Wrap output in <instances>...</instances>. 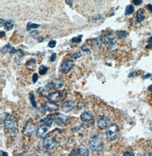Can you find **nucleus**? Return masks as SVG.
<instances>
[{
  "label": "nucleus",
  "mask_w": 152,
  "mask_h": 156,
  "mask_svg": "<svg viewBox=\"0 0 152 156\" xmlns=\"http://www.w3.org/2000/svg\"><path fill=\"white\" fill-rule=\"evenodd\" d=\"M4 124L5 129L9 132H15L18 128L17 120L15 116L11 114H6Z\"/></svg>",
  "instance_id": "obj_1"
},
{
  "label": "nucleus",
  "mask_w": 152,
  "mask_h": 156,
  "mask_svg": "<svg viewBox=\"0 0 152 156\" xmlns=\"http://www.w3.org/2000/svg\"><path fill=\"white\" fill-rule=\"evenodd\" d=\"M119 128L116 124H112L109 125L107 131V136L110 140H116L119 136Z\"/></svg>",
  "instance_id": "obj_2"
},
{
  "label": "nucleus",
  "mask_w": 152,
  "mask_h": 156,
  "mask_svg": "<svg viewBox=\"0 0 152 156\" xmlns=\"http://www.w3.org/2000/svg\"><path fill=\"white\" fill-rule=\"evenodd\" d=\"M64 85V82L61 79H54L50 83L45 86L44 92H48L51 90H57L62 88Z\"/></svg>",
  "instance_id": "obj_3"
},
{
  "label": "nucleus",
  "mask_w": 152,
  "mask_h": 156,
  "mask_svg": "<svg viewBox=\"0 0 152 156\" xmlns=\"http://www.w3.org/2000/svg\"><path fill=\"white\" fill-rule=\"evenodd\" d=\"M90 148L92 151L97 153L103 149L104 144L100 138H93L90 142Z\"/></svg>",
  "instance_id": "obj_4"
},
{
  "label": "nucleus",
  "mask_w": 152,
  "mask_h": 156,
  "mask_svg": "<svg viewBox=\"0 0 152 156\" xmlns=\"http://www.w3.org/2000/svg\"><path fill=\"white\" fill-rule=\"evenodd\" d=\"M58 142L55 137L48 136L43 139V145L47 149H53L57 145Z\"/></svg>",
  "instance_id": "obj_5"
},
{
  "label": "nucleus",
  "mask_w": 152,
  "mask_h": 156,
  "mask_svg": "<svg viewBox=\"0 0 152 156\" xmlns=\"http://www.w3.org/2000/svg\"><path fill=\"white\" fill-rule=\"evenodd\" d=\"M100 41L103 44H109L111 45H114L116 43L115 37L113 34L111 33H105L100 38Z\"/></svg>",
  "instance_id": "obj_6"
},
{
  "label": "nucleus",
  "mask_w": 152,
  "mask_h": 156,
  "mask_svg": "<svg viewBox=\"0 0 152 156\" xmlns=\"http://www.w3.org/2000/svg\"><path fill=\"white\" fill-rule=\"evenodd\" d=\"M74 66V61L72 59H68L63 61L60 67V71L64 74H67L68 73Z\"/></svg>",
  "instance_id": "obj_7"
},
{
  "label": "nucleus",
  "mask_w": 152,
  "mask_h": 156,
  "mask_svg": "<svg viewBox=\"0 0 152 156\" xmlns=\"http://www.w3.org/2000/svg\"><path fill=\"white\" fill-rule=\"evenodd\" d=\"M110 125L109 118L104 116H101L97 119V126L101 129L108 128Z\"/></svg>",
  "instance_id": "obj_8"
},
{
  "label": "nucleus",
  "mask_w": 152,
  "mask_h": 156,
  "mask_svg": "<svg viewBox=\"0 0 152 156\" xmlns=\"http://www.w3.org/2000/svg\"><path fill=\"white\" fill-rule=\"evenodd\" d=\"M48 98L50 101L56 103L63 99V95L61 92L56 91L49 94L48 95Z\"/></svg>",
  "instance_id": "obj_9"
},
{
  "label": "nucleus",
  "mask_w": 152,
  "mask_h": 156,
  "mask_svg": "<svg viewBox=\"0 0 152 156\" xmlns=\"http://www.w3.org/2000/svg\"><path fill=\"white\" fill-rule=\"evenodd\" d=\"M35 130V125L33 122L29 121L26 123L24 127L22 133L26 136H30L32 134Z\"/></svg>",
  "instance_id": "obj_10"
},
{
  "label": "nucleus",
  "mask_w": 152,
  "mask_h": 156,
  "mask_svg": "<svg viewBox=\"0 0 152 156\" xmlns=\"http://www.w3.org/2000/svg\"><path fill=\"white\" fill-rule=\"evenodd\" d=\"M74 106H75V104L73 101H70V100H68L63 104L61 108L64 112L67 113V112L71 111L73 108H74Z\"/></svg>",
  "instance_id": "obj_11"
},
{
  "label": "nucleus",
  "mask_w": 152,
  "mask_h": 156,
  "mask_svg": "<svg viewBox=\"0 0 152 156\" xmlns=\"http://www.w3.org/2000/svg\"><path fill=\"white\" fill-rule=\"evenodd\" d=\"M81 118L83 121L90 122L94 119V115L91 111H86L81 115Z\"/></svg>",
  "instance_id": "obj_12"
},
{
  "label": "nucleus",
  "mask_w": 152,
  "mask_h": 156,
  "mask_svg": "<svg viewBox=\"0 0 152 156\" xmlns=\"http://www.w3.org/2000/svg\"><path fill=\"white\" fill-rule=\"evenodd\" d=\"M44 108L45 109L46 111L52 112H55L56 111H57L58 109V105L55 103H52L51 101H49L46 103L44 105Z\"/></svg>",
  "instance_id": "obj_13"
},
{
  "label": "nucleus",
  "mask_w": 152,
  "mask_h": 156,
  "mask_svg": "<svg viewBox=\"0 0 152 156\" xmlns=\"http://www.w3.org/2000/svg\"><path fill=\"white\" fill-rule=\"evenodd\" d=\"M48 129L46 127L41 125L40 127H39L37 131H36V135L39 138H42L45 137V136L46 135V134L48 132Z\"/></svg>",
  "instance_id": "obj_14"
},
{
  "label": "nucleus",
  "mask_w": 152,
  "mask_h": 156,
  "mask_svg": "<svg viewBox=\"0 0 152 156\" xmlns=\"http://www.w3.org/2000/svg\"><path fill=\"white\" fill-rule=\"evenodd\" d=\"M70 120L66 116L59 114V116L57 117L56 118V122L61 125H66L67 124L69 123Z\"/></svg>",
  "instance_id": "obj_15"
},
{
  "label": "nucleus",
  "mask_w": 152,
  "mask_h": 156,
  "mask_svg": "<svg viewBox=\"0 0 152 156\" xmlns=\"http://www.w3.org/2000/svg\"><path fill=\"white\" fill-rule=\"evenodd\" d=\"M54 118L52 116H48L45 118L42 119L40 121V123L42 125L45 127H51L54 122Z\"/></svg>",
  "instance_id": "obj_16"
},
{
  "label": "nucleus",
  "mask_w": 152,
  "mask_h": 156,
  "mask_svg": "<svg viewBox=\"0 0 152 156\" xmlns=\"http://www.w3.org/2000/svg\"><path fill=\"white\" fill-rule=\"evenodd\" d=\"M79 156H88L90 152L88 149L84 145H81L77 150Z\"/></svg>",
  "instance_id": "obj_17"
},
{
  "label": "nucleus",
  "mask_w": 152,
  "mask_h": 156,
  "mask_svg": "<svg viewBox=\"0 0 152 156\" xmlns=\"http://www.w3.org/2000/svg\"><path fill=\"white\" fill-rule=\"evenodd\" d=\"M145 18V15L144 13V10L141 9L138 10L136 15V21L138 23H141L144 21V19Z\"/></svg>",
  "instance_id": "obj_18"
},
{
  "label": "nucleus",
  "mask_w": 152,
  "mask_h": 156,
  "mask_svg": "<svg viewBox=\"0 0 152 156\" xmlns=\"http://www.w3.org/2000/svg\"><path fill=\"white\" fill-rule=\"evenodd\" d=\"M36 65V60L35 59H31L26 63V66L28 67V69L33 70L35 66Z\"/></svg>",
  "instance_id": "obj_19"
},
{
  "label": "nucleus",
  "mask_w": 152,
  "mask_h": 156,
  "mask_svg": "<svg viewBox=\"0 0 152 156\" xmlns=\"http://www.w3.org/2000/svg\"><path fill=\"white\" fill-rule=\"evenodd\" d=\"M116 34L118 37V38L120 39H123L127 38L128 35V34L126 31H123V30H118L116 32Z\"/></svg>",
  "instance_id": "obj_20"
},
{
  "label": "nucleus",
  "mask_w": 152,
  "mask_h": 156,
  "mask_svg": "<svg viewBox=\"0 0 152 156\" xmlns=\"http://www.w3.org/2000/svg\"><path fill=\"white\" fill-rule=\"evenodd\" d=\"M37 156H50L49 152L43 149H39L36 151Z\"/></svg>",
  "instance_id": "obj_21"
},
{
  "label": "nucleus",
  "mask_w": 152,
  "mask_h": 156,
  "mask_svg": "<svg viewBox=\"0 0 152 156\" xmlns=\"http://www.w3.org/2000/svg\"><path fill=\"white\" fill-rule=\"evenodd\" d=\"M134 12V8L132 5H129L127 6L125 11V15H129L131 14H133Z\"/></svg>",
  "instance_id": "obj_22"
},
{
  "label": "nucleus",
  "mask_w": 152,
  "mask_h": 156,
  "mask_svg": "<svg viewBox=\"0 0 152 156\" xmlns=\"http://www.w3.org/2000/svg\"><path fill=\"white\" fill-rule=\"evenodd\" d=\"M48 67L45 66L44 65H41L39 67L38 71H39V73L40 75H44L48 72Z\"/></svg>",
  "instance_id": "obj_23"
},
{
  "label": "nucleus",
  "mask_w": 152,
  "mask_h": 156,
  "mask_svg": "<svg viewBox=\"0 0 152 156\" xmlns=\"http://www.w3.org/2000/svg\"><path fill=\"white\" fill-rule=\"evenodd\" d=\"M29 99L30 100L31 104H32V105L33 106L34 108H36L37 107V102L35 101V96L34 95L33 92H30V93Z\"/></svg>",
  "instance_id": "obj_24"
},
{
  "label": "nucleus",
  "mask_w": 152,
  "mask_h": 156,
  "mask_svg": "<svg viewBox=\"0 0 152 156\" xmlns=\"http://www.w3.org/2000/svg\"><path fill=\"white\" fill-rule=\"evenodd\" d=\"M5 25V28L7 30H10L14 27V24L13 23V21L12 20H9L6 21Z\"/></svg>",
  "instance_id": "obj_25"
},
{
  "label": "nucleus",
  "mask_w": 152,
  "mask_h": 156,
  "mask_svg": "<svg viewBox=\"0 0 152 156\" xmlns=\"http://www.w3.org/2000/svg\"><path fill=\"white\" fill-rule=\"evenodd\" d=\"M40 26V25L39 24H34V23H31V22H28L27 24V26H26V28L27 30H29L31 28H38Z\"/></svg>",
  "instance_id": "obj_26"
},
{
  "label": "nucleus",
  "mask_w": 152,
  "mask_h": 156,
  "mask_svg": "<svg viewBox=\"0 0 152 156\" xmlns=\"http://www.w3.org/2000/svg\"><path fill=\"white\" fill-rule=\"evenodd\" d=\"M11 48H12V46H11V45H9V44H8V45H5L4 47H3V48H1V53H2V54H5V53L8 52V51H9Z\"/></svg>",
  "instance_id": "obj_27"
},
{
  "label": "nucleus",
  "mask_w": 152,
  "mask_h": 156,
  "mask_svg": "<svg viewBox=\"0 0 152 156\" xmlns=\"http://www.w3.org/2000/svg\"><path fill=\"white\" fill-rule=\"evenodd\" d=\"M82 37H83L82 35H79L78 37H74V38H72V42L74 43L81 42V39H82Z\"/></svg>",
  "instance_id": "obj_28"
},
{
  "label": "nucleus",
  "mask_w": 152,
  "mask_h": 156,
  "mask_svg": "<svg viewBox=\"0 0 152 156\" xmlns=\"http://www.w3.org/2000/svg\"><path fill=\"white\" fill-rule=\"evenodd\" d=\"M101 42L100 39H94L93 40L92 44H93V46L94 48H99V46L101 45Z\"/></svg>",
  "instance_id": "obj_29"
},
{
  "label": "nucleus",
  "mask_w": 152,
  "mask_h": 156,
  "mask_svg": "<svg viewBox=\"0 0 152 156\" xmlns=\"http://www.w3.org/2000/svg\"><path fill=\"white\" fill-rule=\"evenodd\" d=\"M56 45H57V41L55 40L50 41L48 44V47L50 48H54L56 46Z\"/></svg>",
  "instance_id": "obj_30"
},
{
  "label": "nucleus",
  "mask_w": 152,
  "mask_h": 156,
  "mask_svg": "<svg viewBox=\"0 0 152 156\" xmlns=\"http://www.w3.org/2000/svg\"><path fill=\"white\" fill-rule=\"evenodd\" d=\"M71 56L73 59H76L79 58L80 57H81V56H82V54H81V53H79V52H75V53H74V54H72Z\"/></svg>",
  "instance_id": "obj_31"
},
{
  "label": "nucleus",
  "mask_w": 152,
  "mask_h": 156,
  "mask_svg": "<svg viewBox=\"0 0 152 156\" xmlns=\"http://www.w3.org/2000/svg\"><path fill=\"white\" fill-rule=\"evenodd\" d=\"M146 48L149 49L152 48V37H150L148 39V45L147 46Z\"/></svg>",
  "instance_id": "obj_32"
},
{
  "label": "nucleus",
  "mask_w": 152,
  "mask_h": 156,
  "mask_svg": "<svg viewBox=\"0 0 152 156\" xmlns=\"http://www.w3.org/2000/svg\"><path fill=\"white\" fill-rule=\"evenodd\" d=\"M138 74V71H132V72H131V73H129L128 77L129 78H132V77H134V76H136Z\"/></svg>",
  "instance_id": "obj_33"
},
{
  "label": "nucleus",
  "mask_w": 152,
  "mask_h": 156,
  "mask_svg": "<svg viewBox=\"0 0 152 156\" xmlns=\"http://www.w3.org/2000/svg\"><path fill=\"white\" fill-rule=\"evenodd\" d=\"M123 156H134V154L132 151H127L124 153Z\"/></svg>",
  "instance_id": "obj_34"
},
{
  "label": "nucleus",
  "mask_w": 152,
  "mask_h": 156,
  "mask_svg": "<svg viewBox=\"0 0 152 156\" xmlns=\"http://www.w3.org/2000/svg\"><path fill=\"white\" fill-rule=\"evenodd\" d=\"M38 78H39V76H38V74H37V73L34 74L33 75V79H32L34 83H35L38 81Z\"/></svg>",
  "instance_id": "obj_35"
},
{
  "label": "nucleus",
  "mask_w": 152,
  "mask_h": 156,
  "mask_svg": "<svg viewBox=\"0 0 152 156\" xmlns=\"http://www.w3.org/2000/svg\"><path fill=\"white\" fill-rule=\"evenodd\" d=\"M81 50L83 51V52H89L90 51V50L88 48H87L86 46H85V45H83L81 47Z\"/></svg>",
  "instance_id": "obj_36"
},
{
  "label": "nucleus",
  "mask_w": 152,
  "mask_h": 156,
  "mask_svg": "<svg viewBox=\"0 0 152 156\" xmlns=\"http://www.w3.org/2000/svg\"><path fill=\"white\" fill-rule=\"evenodd\" d=\"M143 2L142 0H133V4L136 6L141 5L143 3Z\"/></svg>",
  "instance_id": "obj_37"
},
{
  "label": "nucleus",
  "mask_w": 152,
  "mask_h": 156,
  "mask_svg": "<svg viewBox=\"0 0 152 156\" xmlns=\"http://www.w3.org/2000/svg\"><path fill=\"white\" fill-rule=\"evenodd\" d=\"M57 59V54L56 53H52L50 57V61H54Z\"/></svg>",
  "instance_id": "obj_38"
},
{
  "label": "nucleus",
  "mask_w": 152,
  "mask_h": 156,
  "mask_svg": "<svg viewBox=\"0 0 152 156\" xmlns=\"http://www.w3.org/2000/svg\"><path fill=\"white\" fill-rule=\"evenodd\" d=\"M152 76V74H146V75L143 76V79H148V78H151Z\"/></svg>",
  "instance_id": "obj_39"
},
{
  "label": "nucleus",
  "mask_w": 152,
  "mask_h": 156,
  "mask_svg": "<svg viewBox=\"0 0 152 156\" xmlns=\"http://www.w3.org/2000/svg\"><path fill=\"white\" fill-rule=\"evenodd\" d=\"M37 40L39 43L43 42V41H44V38L43 37H38V38H37Z\"/></svg>",
  "instance_id": "obj_40"
},
{
  "label": "nucleus",
  "mask_w": 152,
  "mask_h": 156,
  "mask_svg": "<svg viewBox=\"0 0 152 156\" xmlns=\"http://www.w3.org/2000/svg\"><path fill=\"white\" fill-rule=\"evenodd\" d=\"M37 33H38V32L36 31V30L33 31V32H31L30 33V36L32 37H34L37 34Z\"/></svg>",
  "instance_id": "obj_41"
},
{
  "label": "nucleus",
  "mask_w": 152,
  "mask_h": 156,
  "mask_svg": "<svg viewBox=\"0 0 152 156\" xmlns=\"http://www.w3.org/2000/svg\"><path fill=\"white\" fill-rule=\"evenodd\" d=\"M146 8H147V9L150 11L151 13H152V5L151 4H148L146 6Z\"/></svg>",
  "instance_id": "obj_42"
},
{
  "label": "nucleus",
  "mask_w": 152,
  "mask_h": 156,
  "mask_svg": "<svg viewBox=\"0 0 152 156\" xmlns=\"http://www.w3.org/2000/svg\"><path fill=\"white\" fill-rule=\"evenodd\" d=\"M6 21H7L2 19V18L0 19V25H1V26H2L4 25H5V24H6Z\"/></svg>",
  "instance_id": "obj_43"
},
{
  "label": "nucleus",
  "mask_w": 152,
  "mask_h": 156,
  "mask_svg": "<svg viewBox=\"0 0 152 156\" xmlns=\"http://www.w3.org/2000/svg\"><path fill=\"white\" fill-rule=\"evenodd\" d=\"M101 15H95L93 17V18L95 19H100V18H101Z\"/></svg>",
  "instance_id": "obj_44"
},
{
  "label": "nucleus",
  "mask_w": 152,
  "mask_h": 156,
  "mask_svg": "<svg viewBox=\"0 0 152 156\" xmlns=\"http://www.w3.org/2000/svg\"><path fill=\"white\" fill-rule=\"evenodd\" d=\"M1 156H9L8 154L5 151H1Z\"/></svg>",
  "instance_id": "obj_45"
},
{
  "label": "nucleus",
  "mask_w": 152,
  "mask_h": 156,
  "mask_svg": "<svg viewBox=\"0 0 152 156\" xmlns=\"http://www.w3.org/2000/svg\"><path fill=\"white\" fill-rule=\"evenodd\" d=\"M66 2L68 5H70V6H72V4H73V1H66Z\"/></svg>",
  "instance_id": "obj_46"
},
{
  "label": "nucleus",
  "mask_w": 152,
  "mask_h": 156,
  "mask_svg": "<svg viewBox=\"0 0 152 156\" xmlns=\"http://www.w3.org/2000/svg\"><path fill=\"white\" fill-rule=\"evenodd\" d=\"M143 156H152V153L151 152H147V153H146Z\"/></svg>",
  "instance_id": "obj_47"
},
{
  "label": "nucleus",
  "mask_w": 152,
  "mask_h": 156,
  "mask_svg": "<svg viewBox=\"0 0 152 156\" xmlns=\"http://www.w3.org/2000/svg\"><path fill=\"white\" fill-rule=\"evenodd\" d=\"M148 90L150 91H152V85H150L148 87Z\"/></svg>",
  "instance_id": "obj_48"
},
{
  "label": "nucleus",
  "mask_w": 152,
  "mask_h": 156,
  "mask_svg": "<svg viewBox=\"0 0 152 156\" xmlns=\"http://www.w3.org/2000/svg\"><path fill=\"white\" fill-rule=\"evenodd\" d=\"M15 156H24L23 154H21V153H20V154H16V155H15Z\"/></svg>",
  "instance_id": "obj_49"
},
{
  "label": "nucleus",
  "mask_w": 152,
  "mask_h": 156,
  "mask_svg": "<svg viewBox=\"0 0 152 156\" xmlns=\"http://www.w3.org/2000/svg\"><path fill=\"white\" fill-rule=\"evenodd\" d=\"M151 97H152V94H151Z\"/></svg>",
  "instance_id": "obj_50"
}]
</instances>
